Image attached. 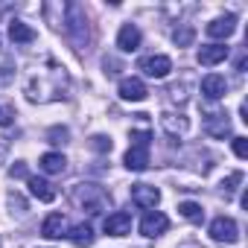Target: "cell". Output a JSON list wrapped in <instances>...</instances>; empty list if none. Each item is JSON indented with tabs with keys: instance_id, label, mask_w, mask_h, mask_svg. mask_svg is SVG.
<instances>
[{
	"instance_id": "6da1fadb",
	"label": "cell",
	"mask_w": 248,
	"mask_h": 248,
	"mask_svg": "<svg viewBox=\"0 0 248 248\" xmlns=\"http://www.w3.org/2000/svg\"><path fill=\"white\" fill-rule=\"evenodd\" d=\"M70 199H73V204L82 207L88 216H99L102 210L111 207V196H108L99 184H91V181L76 184V187L70 190Z\"/></svg>"
},
{
	"instance_id": "7a4b0ae2",
	"label": "cell",
	"mask_w": 248,
	"mask_h": 248,
	"mask_svg": "<svg viewBox=\"0 0 248 248\" xmlns=\"http://www.w3.org/2000/svg\"><path fill=\"white\" fill-rule=\"evenodd\" d=\"M64 32L70 38L73 47H85L91 32H88V15L79 3H67L64 6Z\"/></svg>"
},
{
	"instance_id": "3957f363",
	"label": "cell",
	"mask_w": 248,
	"mask_h": 248,
	"mask_svg": "<svg viewBox=\"0 0 248 248\" xmlns=\"http://www.w3.org/2000/svg\"><path fill=\"white\" fill-rule=\"evenodd\" d=\"M210 236L216 242H225V245H233L239 242V225L231 219V216H216L210 222Z\"/></svg>"
},
{
	"instance_id": "277c9868",
	"label": "cell",
	"mask_w": 248,
	"mask_h": 248,
	"mask_svg": "<svg viewBox=\"0 0 248 248\" xmlns=\"http://www.w3.org/2000/svg\"><path fill=\"white\" fill-rule=\"evenodd\" d=\"M102 228H105L108 236H126V233H132V213H126V210H114V213L105 216Z\"/></svg>"
},
{
	"instance_id": "5b68a950",
	"label": "cell",
	"mask_w": 248,
	"mask_h": 248,
	"mask_svg": "<svg viewBox=\"0 0 248 248\" xmlns=\"http://www.w3.org/2000/svg\"><path fill=\"white\" fill-rule=\"evenodd\" d=\"M138 67H140L149 79H167L170 70H172V62H170V56H146V59H140Z\"/></svg>"
},
{
	"instance_id": "8992f818",
	"label": "cell",
	"mask_w": 248,
	"mask_h": 248,
	"mask_svg": "<svg viewBox=\"0 0 248 248\" xmlns=\"http://www.w3.org/2000/svg\"><path fill=\"white\" fill-rule=\"evenodd\" d=\"M132 202L143 210H155L161 202V190L152 184H132Z\"/></svg>"
},
{
	"instance_id": "52a82bcc",
	"label": "cell",
	"mask_w": 248,
	"mask_h": 248,
	"mask_svg": "<svg viewBox=\"0 0 248 248\" xmlns=\"http://www.w3.org/2000/svg\"><path fill=\"white\" fill-rule=\"evenodd\" d=\"M123 164H126V170H132V172H143L149 167V143H132L126 158H123Z\"/></svg>"
},
{
	"instance_id": "ba28073f",
	"label": "cell",
	"mask_w": 248,
	"mask_h": 248,
	"mask_svg": "<svg viewBox=\"0 0 248 248\" xmlns=\"http://www.w3.org/2000/svg\"><path fill=\"white\" fill-rule=\"evenodd\" d=\"M167 228H170V219H167L164 213H158V210H149V213L140 219V233H143V236H149V239H155V236L167 233Z\"/></svg>"
},
{
	"instance_id": "9c48e42d",
	"label": "cell",
	"mask_w": 248,
	"mask_h": 248,
	"mask_svg": "<svg viewBox=\"0 0 248 248\" xmlns=\"http://www.w3.org/2000/svg\"><path fill=\"white\" fill-rule=\"evenodd\" d=\"M146 96H149V91H146L143 79L129 76V79L120 82V99H126V102H143Z\"/></svg>"
},
{
	"instance_id": "30bf717a",
	"label": "cell",
	"mask_w": 248,
	"mask_h": 248,
	"mask_svg": "<svg viewBox=\"0 0 248 248\" xmlns=\"http://www.w3.org/2000/svg\"><path fill=\"white\" fill-rule=\"evenodd\" d=\"M236 32V15H222V18H213L207 24V35L216 38V41H225Z\"/></svg>"
},
{
	"instance_id": "8fae6325",
	"label": "cell",
	"mask_w": 248,
	"mask_h": 248,
	"mask_svg": "<svg viewBox=\"0 0 248 248\" xmlns=\"http://www.w3.org/2000/svg\"><path fill=\"white\" fill-rule=\"evenodd\" d=\"M204 132H207L210 138H225V135H231V120H228V114H225V111H210V114L204 117Z\"/></svg>"
},
{
	"instance_id": "7c38bea8",
	"label": "cell",
	"mask_w": 248,
	"mask_h": 248,
	"mask_svg": "<svg viewBox=\"0 0 248 248\" xmlns=\"http://www.w3.org/2000/svg\"><path fill=\"white\" fill-rule=\"evenodd\" d=\"M117 47H120L123 53H135V50L140 47V30H138L135 24H123L120 32H117Z\"/></svg>"
},
{
	"instance_id": "4fadbf2b",
	"label": "cell",
	"mask_w": 248,
	"mask_h": 248,
	"mask_svg": "<svg viewBox=\"0 0 248 248\" xmlns=\"http://www.w3.org/2000/svg\"><path fill=\"white\" fill-rule=\"evenodd\" d=\"M202 93L207 96V99H222L225 93H228V82H225V76H219V73H207L204 79H202Z\"/></svg>"
},
{
	"instance_id": "5bb4252c",
	"label": "cell",
	"mask_w": 248,
	"mask_h": 248,
	"mask_svg": "<svg viewBox=\"0 0 248 248\" xmlns=\"http://www.w3.org/2000/svg\"><path fill=\"white\" fill-rule=\"evenodd\" d=\"M225 59H228V47L225 44H204L199 50V64H204V67H213V64H219Z\"/></svg>"
},
{
	"instance_id": "9a60e30c",
	"label": "cell",
	"mask_w": 248,
	"mask_h": 248,
	"mask_svg": "<svg viewBox=\"0 0 248 248\" xmlns=\"http://www.w3.org/2000/svg\"><path fill=\"white\" fill-rule=\"evenodd\" d=\"M27 184H30V193H32L38 202H53V199H56V187H53L47 178L30 175V178H27Z\"/></svg>"
},
{
	"instance_id": "2e32d148",
	"label": "cell",
	"mask_w": 248,
	"mask_h": 248,
	"mask_svg": "<svg viewBox=\"0 0 248 248\" xmlns=\"http://www.w3.org/2000/svg\"><path fill=\"white\" fill-rule=\"evenodd\" d=\"M76 248H88V245H93V228L88 225V222H79V225H73L67 233H64Z\"/></svg>"
},
{
	"instance_id": "e0dca14e",
	"label": "cell",
	"mask_w": 248,
	"mask_h": 248,
	"mask_svg": "<svg viewBox=\"0 0 248 248\" xmlns=\"http://www.w3.org/2000/svg\"><path fill=\"white\" fill-rule=\"evenodd\" d=\"M161 126H164V132L167 135H172V138H178V135H184L187 129H190V123H187V117L184 114H161Z\"/></svg>"
},
{
	"instance_id": "ac0fdd59",
	"label": "cell",
	"mask_w": 248,
	"mask_h": 248,
	"mask_svg": "<svg viewBox=\"0 0 248 248\" xmlns=\"http://www.w3.org/2000/svg\"><path fill=\"white\" fill-rule=\"evenodd\" d=\"M38 167H41L47 175H62V172L67 170V161H64L62 152H44L41 161H38Z\"/></svg>"
},
{
	"instance_id": "d6986e66",
	"label": "cell",
	"mask_w": 248,
	"mask_h": 248,
	"mask_svg": "<svg viewBox=\"0 0 248 248\" xmlns=\"http://www.w3.org/2000/svg\"><path fill=\"white\" fill-rule=\"evenodd\" d=\"M64 231H67V219H64L62 213H50V216L44 219V225H41V233H44L47 239L64 236Z\"/></svg>"
},
{
	"instance_id": "ffe728a7",
	"label": "cell",
	"mask_w": 248,
	"mask_h": 248,
	"mask_svg": "<svg viewBox=\"0 0 248 248\" xmlns=\"http://www.w3.org/2000/svg\"><path fill=\"white\" fill-rule=\"evenodd\" d=\"M9 38L15 44H32L35 41V30L24 21H9Z\"/></svg>"
},
{
	"instance_id": "44dd1931",
	"label": "cell",
	"mask_w": 248,
	"mask_h": 248,
	"mask_svg": "<svg viewBox=\"0 0 248 248\" xmlns=\"http://www.w3.org/2000/svg\"><path fill=\"white\" fill-rule=\"evenodd\" d=\"M172 41H175V47H190V44L196 41V30H193L190 24H181V27L172 32Z\"/></svg>"
},
{
	"instance_id": "7402d4cb",
	"label": "cell",
	"mask_w": 248,
	"mask_h": 248,
	"mask_svg": "<svg viewBox=\"0 0 248 248\" xmlns=\"http://www.w3.org/2000/svg\"><path fill=\"white\" fill-rule=\"evenodd\" d=\"M178 213H181L184 219H190V222H202V219H204V210H202V204H196V202H181V204H178Z\"/></svg>"
},
{
	"instance_id": "603a6c76",
	"label": "cell",
	"mask_w": 248,
	"mask_h": 248,
	"mask_svg": "<svg viewBox=\"0 0 248 248\" xmlns=\"http://www.w3.org/2000/svg\"><path fill=\"white\" fill-rule=\"evenodd\" d=\"M12 123H15V105L0 99V126H12Z\"/></svg>"
},
{
	"instance_id": "cb8c5ba5",
	"label": "cell",
	"mask_w": 248,
	"mask_h": 248,
	"mask_svg": "<svg viewBox=\"0 0 248 248\" xmlns=\"http://www.w3.org/2000/svg\"><path fill=\"white\" fill-rule=\"evenodd\" d=\"M111 146H114V143H111V138H105V135H93V138H91V149H93V152H102V155H105V152H111Z\"/></svg>"
},
{
	"instance_id": "d4e9b609",
	"label": "cell",
	"mask_w": 248,
	"mask_h": 248,
	"mask_svg": "<svg viewBox=\"0 0 248 248\" xmlns=\"http://www.w3.org/2000/svg\"><path fill=\"white\" fill-rule=\"evenodd\" d=\"M236 184H242V172H231V175L222 181V193H225V196H231V193L236 190Z\"/></svg>"
},
{
	"instance_id": "484cf974",
	"label": "cell",
	"mask_w": 248,
	"mask_h": 248,
	"mask_svg": "<svg viewBox=\"0 0 248 248\" xmlns=\"http://www.w3.org/2000/svg\"><path fill=\"white\" fill-rule=\"evenodd\" d=\"M50 143H67V129L64 126H56V129H50Z\"/></svg>"
},
{
	"instance_id": "4316f807",
	"label": "cell",
	"mask_w": 248,
	"mask_h": 248,
	"mask_svg": "<svg viewBox=\"0 0 248 248\" xmlns=\"http://www.w3.org/2000/svg\"><path fill=\"white\" fill-rule=\"evenodd\" d=\"M233 152L236 158H248V138H233Z\"/></svg>"
},
{
	"instance_id": "83f0119b",
	"label": "cell",
	"mask_w": 248,
	"mask_h": 248,
	"mask_svg": "<svg viewBox=\"0 0 248 248\" xmlns=\"http://www.w3.org/2000/svg\"><path fill=\"white\" fill-rule=\"evenodd\" d=\"M9 175H12V178H30V172H27V164H24V161H15V164L9 167Z\"/></svg>"
},
{
	"instance_id": "f1b7e54d",
	"label": "cell",
	"mask_w": 248,
	"mask_h": 248,
	"mask_svg": "<svg viewBox=\"0 0 248 248\" xmlns=\"http://www.w3.org/2000/svg\"><path fill=\"white\" fill-rule=\"evenodd\" d=\"M9 207H12V213H15V207H18V213H27V202L18 193H9Z\"/></svg>"
},
{
	"instance_id": "f546056e",
	"label": "cell",
	"mask_w": 248,
	"mask_h": 248,
	"mask_svg": "<svg viewBox=\"0 0 248 248\" xmlns=\"http://www.w3.org/2000/svg\"><path fill=\"white\" fill-rule=\"evenodd\" d=\"M3 155H6V146H0V161H3Z\"/></svg>"
}]
</instances>
